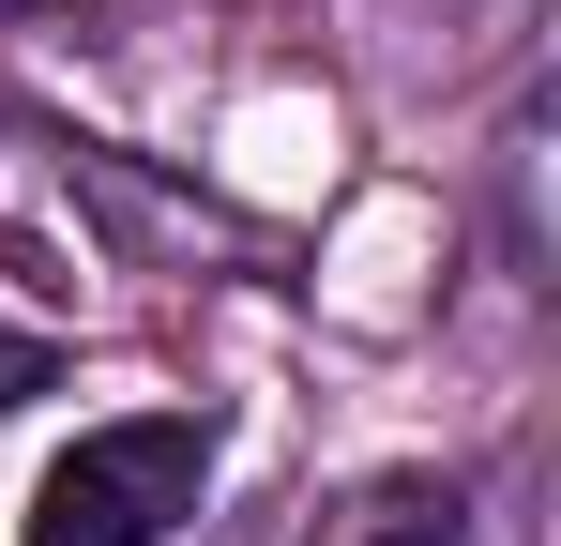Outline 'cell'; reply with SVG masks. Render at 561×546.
<instances>
[{
	"label": "cell",
	"instance_id": "3957f363",
	"mask_svg": "<svg viewBox=\"0 0 561 546\" xmlns=\"http://www.w3.org/2000/svg\"><path fill=\"white\" fill-rule=\"evenodd\" d=\"M31 379H46V350H0V410H15V395H31Z\"/></svg>",
	"mask_w": 561,
	"mask_h": 546
},
{
	"label": "cell",
	"instance_id": "7a4b0ae2",
	"mask_svg": "<svg viewBox=\"0 0 561 546\" xmlns=\"http://www.w3.org/2000/svg\"><path fill=\"white\" fill-rule=\"evenodd\" d=\"M334 546H470V516H456V486H394V501H365Z\"/></svg>",
	"mask_w": 561,
	"mask_h": 546
},
{
	"label": "cell",
	"instance_id": "6da1fadb",
	"mask_svg": "<svg viewBox=\"0 0 561 546\" xmlns=\"http://www.w3.org/2000/svg\"><path fill=\"white\" fill-rule=\"evenodd\" d=\"M213 486V425L197 410H137V425H92L31 486V546H168Z\"/></svg>",
	"mask_w": 561,
	"mask_h": 546
}]
</instances>
